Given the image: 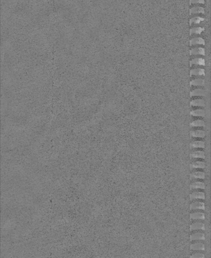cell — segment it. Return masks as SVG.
<instances>
[{
	"mask_svg": "<svg viewBox=\"0 0 211 258\" xmlns=\"http://www.w3.org/2000/svg\"><path fill=\"white\" fill-rule=\"evenodd\" d=\"M190 209L191 210H197V209H201V210H205V203L202 202H198V201L192 203V204L190 205Z\"/></svg>",
	"mask_w": 211,
	"mask_h": 258,
	"instance_id": "obj_1",
	"label": "cell"
},
{
	"mask_svg": "<svg viewBox=\"0 0 211 258\" xmlns=\"http://www.w3.org/2000/svg\"><path fill=\"white\" fill-rule=\"evenodd\" d=\"M190 200H194V199L205 200V194L203 192H195L190 195Z\"/></svg>",
	"mask_w": 211,
	"mask_h": 258,
	"instance_id": "obj_2",
	"label": "cell"
},
{
	"mask_svg": "<svg viewBox=\"0 0 211 258\" xmlns=\"http://www.w3.org/2000/svg\"><path fill=\"white\" fill-rule=\"evenodd\" d=\"M190 230H205V224L202 222H196L190 225Z\"/></svg>",
	"mask_w": 211,
	"mask_h": 258,
	"instance_id": "obj_3",
	"label": "cell"
},
{
	"mask_svg": "<svg viewBox=\"0 0 211 258\" xmlns=\"http://www.w3.org/2000/svg\"><path fill=\"white\" fill-rule=\"evenodd\" d=\"M190 55H205V50L202 47H196L190 51Z\"/></svg>",
	"mask_w": 211,
	"mask_h": 258,
	"instance_id": "obj_4",
	"label": "cell"
},
{
	"mask_svg": "<svg viewBox=\"0 0 211 258\" xmlns=\"http://www.w3.org/2000/svg\"><path fill=\"white\" fill-rule=\"evenodd\" d=\"M200 45H205V40L201 37H196L190 40V46Z\"/></svg>",
	"mask_w": 211,
	"mask_h": 258,
	"instance_id": "obj_5",
	"label": "cell"
},
{
	"mask_svg": "<svg viewBox=\"0 0 211 258\" xmlns=\"http://www.w3.org/2000/svg\"><path fill=\"white\" fill-rule=\"evenodd\" d=\"M190 189H205L206 186H205V184L201 182H196L194 183H192V184H190Z\"/></svg>",
	"mask_w": 211,
	"mask_h": 258,
	"instance_id": "obj_6",
	"label": "cell"
},
{
	"mask_svg": "<svg viewBox=\"0 0 211 258\" xmlns=\"http://www.w3.org/2000/svg\"><path fill=\"white\" fill-rule=\"evenodd\" d=\"M205 178V174L202 172H195L190 174V179H204Z\"/></svg>",
	"mask_w": 211,
	"mask_h": 258,
	"instance_id": "obj_7",
	"label": "cell"
},
{
	"mask_svg": "<svg viewBox=\"0 0 211 258\" xmlns=\"http://www.w3.org/2000/svg\"><path fill=\"white\" fill-rule=\"evenodd\" d=\"M190 158H202L205 159V152L202 151H196L190 154Z\"/></svg>",
	"mask_w": 211,
	"mask_h": 258,
	"instance_id": "obj_8",
	"label": "cell"
},
{
	"mask_svg": "<svg viewBox=\"0 0 211 258\" xmlns=\"http://www.w3.org/2000/svg\"><path fill=\"white\" fill-rule=\"evenodd\" d=\"M190 241H196V240L204 241L205 240V235L204 233H200V232L194 233L190 236Z\"/></svg>",
	"mask_w": 211,
	"mask_h": 258,
	"instance_id": "obj_9",
	"label": "cell"
},
{
	"mask_svg": "<svg viewBox=\"0 0 211 258\" xmlns=\"http://www.w3.org/2000/svg\"><path fill=\"white\" fill-rule=\"evenodd\" d=\"M190 147L191 148H204L205 147V143L202 141H196L192 142L190 144Z\"/></svg>",
	"mask_w": 211,
	"mask_h": 258,
	"instance_id": "obj_10",
	"label": "cell"
},
{
	"mask_svg": "<svg viewBox=\"0 0 211 258\" xmlns=\"http://www.w3.org/2000/svg\"><path fill=\"white\" fill-rule=\"evenodd\" d=\"M190 219L192 220H205V215L204 213L196 212L190 214Z\"/></svg>",
	"mask_w": 211,
	"mask_h": 258,
	"instance_id": "obj_11",
	"label": "cell"
},
{
	"mask_svg": "<svg viewBox=\"0 0 211 258\" xmlns=\"http://www.w3.org/2000/svg\"><path fill=\"white\" fill-rule=\"evenodd\" d=\"M205 70L201 68L192 69L190 71V76H205Z\"/></svg>",
	"mask_w": 211,
	"mask_h": 258,
	"instance_id": "obj_12",
	"label": "cell"
},
{
	"mask_svg": "<svg viewBox=\"0 0 211 258\" xmlns=\"http://www.w3.org/2000/svg\"><path fill=\"white\" fill-rule=\"evenodd\" d=\"M205 168V163L202 161H196L190 164V168L191 170L194 168Z\"/></svg>",
	"mask_w": 211,
	"mask_h": 258,
	"instance_id": "obj_13",
	"label": "cell"
},
{
	"mask_svg": "<svg viewBox=\"0 0 211 258\" xmlns=\"http://www.w3.org/2000/svg\"><path fill=\"white\" fill-rule=\"evenodd\" d=\"M190 249L192 251H205V246L201 243H194L190 245Z\"/></svg>",
	"mask_w": 211,
	"mask_h": 258,
	"instance_id": "obj_14",
	"label": "cell"
},
{
	"mask_svg": "<svg viewBox=\"0 0 211 258\" xmlns=\"http://www.w3.org/2000/svg\"><path fill=\"white\" fill-rule=\"evenodd\" d=\"M190 96H205L206 92L205 91L202 89H194L190 93Z\"/></svg>",
	"mask_w": 211,
	"mask_h": 258,
	"instance_id": "obj_15",
	"label": "cell"
},
{
	"mask_svg": "<svg viewBox=\"0 0 211 258\" xmlns=\"http://www.w3.org/2000/svg\"><path fill=\"white\" fill-rule=\"evenodd\" d=\"M205 9L202 7H195L190 9V14H204Z\"/></svg>",
	"mask_w": 211,
	"mask_h": 258,
	"instance_id": "obj_16",
	"label": "cell"
},
{
	"mask_svg": "<svg viewBox=\"0 0 211 258\" xmlns=\"http://www.w3.org/2000/svg\"><path fill=\"white\" fill-rule=\"evenodd\" d=\"M193 64L196 65H200V66H205L206 63L204 59L202 58H195L192 59L190 61V67H192Z\"/></svg>",
	"mask_w": 211,
	"mask_h": 258,
	"instance_id": "obj_17",
	"label": "cell"
},
{
	"mask_svg": "<svg viewBox=\"0 0 211 258\" xmlns=\"http://www.w3.org/2000/svg\"><path fill=\"white\" fill-rule=\"evenodd\" d=\"M190 106H193L205 107L206 106L205 101L202 99H195V100H192L190 102Z\"/></svg>",
	"mask_w": 211,
	"mask_h": 258,
	"instance_id": "obj_18",
	"label": "cell"
},
{
	"mask_svg": "<svg viewBox=\"0 0 211 258\" xmlns=\"http://www.w3.org/2000/svg\"><path fill=\"white\" fill-rule=\"evenodd\" d=\"M191 135L194 138H204L206 136V133L202 130H196L192 131Z\"/></svg>",
	"mask_w": 211,
	"mask_h": 258,
	"instance_id": "obj_19",
	"label": "cell"
},
{
	"mask_svg": "<svg viewBox=\"0 0 211 258\" xmlns=\"http://www.w3.org/2000/svg\"><path fill=\"white\" fill-rule=\"evenodd\" d=\"M205 85V80L202 79L193 80L190 82V86H204Z\"/></svg>",
	"mask_w": 211,
	"mask_h": 258,
	"instance_id": "obj_20",
	"label": "cell"
},
{
	"mask_svg": "<svg viewBox=\"0 0 211 258\" xmlns=\"http://www.w3.org/2000/svg\"><path fill=\"white\" fill-rule=\"evenodd\" d=\"M190 114L194 116H200V117H204L205 116V112L203 110H192L190 112Z\"/></svg>",
	"mask_w": 211,
	"mask_h": 258,
	"instance_id": "obj_21",
	"label": "cell"
},
{
	"mask_svg": "<svg viewBox=\"0 0 211 258\" xmlns=\"http://www.w3.org/2000/svg\"><path fill=\"white\" fill-rule=\"evenodd\" d=\"M190 126L192 127H205L204 121L200 120H194L190 124Z\"/></svg>",
	"mask_w": 211,
	"mask_h": 258,
	"instance_id": "obj_22",
	"label": "cell"
},
{
	"mask_svg": "<svg viewBox=\"0 0 211 258\" xmlns=\"http://www.w3.org/2000/svg\"><path fill=\"white\" fill-rule=\"evenodd\" d=\"M205 30V28L198 27H195V28H192L190 29V35H193V34H196V35H200L201 33Z\"/></svg>",
	"mask_w": 211,
	"mask_h": 258,
	"instance_id": "obj_23",
	"label": "cell"
},
{
	"mask_svg": "<svg viewBox=\"0 0 211 258\" xmlns=\"http://www.w3.org/2000/svg\"><path fill=\"white\" fill-rule=\"evenodd\" d=\"M204 20H205L204 18L200 17H195L192 18V19L190 20V25H192V24H198L200 23L201 22L204 21Z\"/></svg>",
	"mask_w": 211,
	"mask_h": 258,
	"instance_id": "obj_24",
	"label": "cell"
},
{
	"mask_svg": "<svg viewBox=\"0 0 211 258\" xmlns=\"http://www.w3.org/2000/svg\"><path fill=\"white\" fill-rule=\"evenodd\" d=\"M190 5L194 4H205V0H190Z\"/></svg>",
	"mask_w": 211,
	"mask_h": 258,
	"instance_id": "obj_25",
	"label": "cell"
},
{
	"mask_svg": "<svg viewBox=\"0 0 211 258\" xmlns=\"http://www.w3.org/2000/svg\"><path fill=\"white\" fill-rule=\"evenodd\" d=\"M191 258H204L205 255L204 254L201 253H196V254H193L192 256H190Z\"/></svg>",
	"mask_w": 211,
	"mask_h": 258,
	"instance_id": "obj_26",
	"label": "cell"
}]
</instances>
